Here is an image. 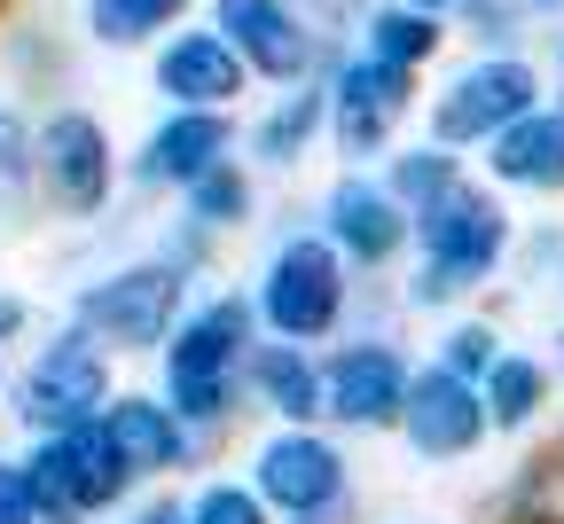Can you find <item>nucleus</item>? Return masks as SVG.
Wrapping results in <instances>:
<instances>
[{
    "label": "nucleus",
    "instance_id": "nucleus-1",
    "mask_svg": "<svg viewBox=\"0 0 564 524\" xmlns=\"http://www.w3.org/2000/svg\"><path fill=\"white\" fill-rule=\"evenodd\" d=\"M251 345H259V314H251V290L220 282V290H196L188 314L173 321V337L158 345V400L220 446L251 407H243V368H251Z\"/></svg>",
    "mask_w": 564,
    "mask_h": 524
},
{
    "label": "nucleus",
    "instance_id": "nucleus-31",
    "mask_svg": "<svg viewBox=\"0 0 564 524\" xmlns=\"http://www.w3.org/2000/svg\"><path fill=\"white\" fill-rule=\"evenodd\" d=\"M408 9H423V17H447V24H455L463 9H478V0H408Z\"/></svg>",
    "mask_w": 564,
    "mask_h": 524
},
{
    "label": "nucleus",
    "instance_id": "nucleus-9",
    "mask_svg": "<svg viewBox=\"0 0 564 524\" xmlns=\"http://www.w3.org/2000/svg\"><path fill=\"white\" fill-rule=\"evenodd\" d=\"M408 384H415V352L400 345V329H345L337 345H322V423L337 438L400 430Z\"/></svg>",
    "mask_w": 564,
    "mask_h": 524
},
{
    "label": "nucleus",
    "instance_id": "nucleus-26",
    "mask_svg": "<svg viewBox=\"0 0 564 524\" xmlns=\"http://www.w3.org/2000/svg\"><path fill=\"white\" fill-rule=\"evenodd\" d=\"M188 524H274V509L251 493V478H196L188 485Z\"/></svg>",
    "mask_w": 564,
    "mask_h": 524
},
{
    "label": "nucleus",
    "instance_id": "nucleus-20",
    "mask_svg": "<svg viewBox=\"0 0 564 524\" xmlns=\"http://www.w3.org/2000/svg\"><path fill=\"white\" fill-rule=\"evenodd\" d=\"M549 392H556V368H549L541 352H525V345H510V352L478 376V400H486L494 438H525V430L549 415Z\"/></svg>",
    "mask_w": 564,
    "mask_h": 524
},
{
    "label": "nucleus",
    "instance_id": "nucleus-16",
    "mask_svg": "<svg viewBox=\"0 0 564 524\" xmlns=\"http://www.w3.org/2000/svg\"><path fill=\"white\" fill-rule=\"evenodd\" d=\"M150 87L165 95V110H243L251 70L212 24H181L150 47Z\"/></svg>",
    "mask_w": 564,
    "mask_h": 524
},
{
    "label": "nucleus",
    "instance_id": "nucleus-29",
    "mask_svg": "<svg viewBox=\"0 0 564 524\" xmlns=\"http://www.w3.org/2000/svg\"><path fill=\"white\" fill-rule=\"evenodd\" d=\"M110 524H188V493L181 485H150V493H133Z\"/></svg>",
    "mask_w": 564,
    "mask_h": 524
},
{
    "label": "nucleus",
    "instance_id": "nucleus-3",
    "mask_svg": "<svg viewBox=\"0 0 564 524\" xmlns=\"http://www.w3.org/2000/svg\"><path fill=\"white\" fill-rule=\"evenodd\" d=\"M243 290H251L259 337H274V345H314V352H322V345H337V337L352 329L361 274L329 251L322 228H282Z\"/></svg>",
    "mask_w": 564,
    "mask_h": 524
},
{
    "label": "nucleus",
    "instance_id": "nucleus-34",
    "mask_svg": "<svg viewBox=\"0 0 564 524\" xmlns=\"http://www.w3.org/2000/svg\"><path fill=\"white\" fill-rule=\"evenodd\" d=\"M0 407H9V352H0Z\"/></svg>",
    "mask_w": 564,
    "mask_h": 524
},
{
    "label": "nucleus",
    "instance_id": "nucleus-8",
    "mask_svg": "<svg viewBox=\"0 0 564 524\" xmlns=\"http://www.w3.org/2000/svg\"><path fill=\"white\" fill-rule=\"evenodd\" d=\"M541 102H549L541 63L518 55V47H494V55H470V63L447 70V87L423 102V133L440 149H455V157H470V149H486L502 125H518Z\"/></svg>",
    "mask_w": 564,
    "mask_h": 524
},
{
    "label": "nucleus",
    "instance_id": "nucleus-18",
    "mask_svg": "<svg viewBox=\"0 0 564 524\" xmlns=\"http://www.w3.org/2000/svg\"><path fill=\"white\" fill-rule=\"evenodd\" d=\"M322 141H329V79H299V87H274L259 102V118L243 125V165L299 173Z\"/></svg>",
    "mask_w": 564,
    "mask_h": 524
},
{
    "label": "nucleus",
    "instance_id": "nucleus-23",
    "mask_svg": "<svg viewBox=\"0 0 564 524\" xmlns=\"http://www.w3.org/2000/svg\"><path fill=\"white\" fill-rule=\"evenodd\" d=\"M188 9L196 0H79L95 47H158L165 32L188 24Z\"/></svg>",
    "mask_w": 564,
    "mask_h": 524
},
{
    "label": "nucleus",
    "instance_id": "nucleus-2",
    "mask_svg": "<svg viewBox=\"0 0 564 524\" xmlns=\"http://www.w3.org/2000/svg\"><path fill=\"white\" fill-rule=\"evenodd\" d=\"M518 259V219L478 173L463 188H447L440 204L415 211V251H408V282H400V314H470V297L502 282V266Z\"/></svg>",
    "mask_w": 564,
    "mask_h": 524
},
{
    "label": "nucleus",
    "instance_id": "nucleus-13",
    "mask_svg": "<svg viewBox=\"0 0 564 524\" xmlns=\"http://www.w3.org/2000/svg\"><path fill=\"white\" fill-rule=\"evenodd\" d=\"M236 149H243L236 110H165L150 133H141V149L126 157V181H133L141 196H181V188H196L212 165H228Z\"/></svg>",
    "mask_w": 564,
    "mask_h": 524
},
{
    "label": "nucleus",
    "instance_id": "nucleus-17",
    "mask_svg": "<svg viewBox=\"0 0 564 524\" xmlns=\"http://www.w3.org/2000/svg\"><path fill=\"white\" fill-rule=\"evenodd\" d=\"M478 181L494 196H564V110L541 102L478 149Z\"/></svg>",
    "mask_w": 564,
    "mask_h": 524
},
{
    "label": "nucleus",
    "instance_id": "nucleus-25",
    "mask_svg": "<svg viewBox=\"0 0 564 524\" xmlns=\"http://www.w3.org/2000/svg\"><path fill=\"white\" fill-rule=\"evenodd\" d=\"M510 352V337H502V321H486V314H447L440 321V337H432V352L423 360H440L447 376H463V384H478L494 360Z\"/></svg>",
    "mask_w": 564,
    "mask_h": 524
},
{
    "label": "nucleus",
    "instance_id": "nucleus-24",
    "mask_svg": "<svg viewBox=\"0 0 564 524\" xmlns=\"http://www.w3.org/2000/svg\"><path fill=\"white\" fill-rule=\"evenodd\" d=\"M377 173H384V188L408 204V219H415L423 204H440L447 188H463V181H470V165L455 157V149H440L432 133H423V141H400V149H392V157H384Z\"/></svg>",
    "mask_w": 564,
    "mask_h": 524
},
{
    "label": "nucleus",
    "instance_id": "nucleus-5",
    "mask_svg": "<svg viewBox=\"0 0 564 524\" xmlns=\"http://www.w3.org/2000/svg\"><path fill=\"white\" fill-rule=\"evenodd\" d=\"M188 297H196V274H181L158 251H141V259H118V266L87 274L79 290L63 297V321H79L118 360H158V345L188 314Z\"/></svg>",
    "mask_w": 564,
    "mask_h": 524
},
{
    "label": "nucleus",
    "instance_id": "nucleus-4",
    "mask_svg": "<svg viewBox=\"0 0 564 524\" xmlns=\"http://www.w3.org/2000/svg\"><path fill=\"white\" fill-rule=\"evenodd\" d=\"M118 392V352L95 345L79 321H47V337H32V352L9 368V415L17 438H47L70 423H95Z\"/></svg>",
    "mask_w": 564,
    "mask_h": 524
},
{
    "label": "nucleus",
    "instance_id": "nucleus-28",
    "mask_svg": "<svg viewBox=\"0 0 564 524\" xmlns=\"http://www.w3.org/2000/svg\"><path fill=\"white\" fill-rule=\"evenodd\" d=\"M0 524H40L32 470H24V446H0Z\"/></svg>",
    "mask_w": 564,
    "mask_h": 524
},
{
    "label": "nucleus",
    "instance_id": "nucleus-30",
    "mask_svg": "<svg viewBox=\"0 0 564 524\" xmlns=\"http://www.w3.org/2000/svg\"><path fill=\"white\" fill-rule=\"evenodd\" d=\"M32 329H40V306H32L24 290H0V352H9V345H24Z\"/></svg>",
    "mask_w": 564,
    "mask_h": 524
},
{
    "label": "nucleus",
    "instance_id": "nucleus-21",
    "mask_svg": "<svg viewBox=\"0 0 564 524\" xmlns=\"http://www.w3.org/2000/svg\"><path fill=\"white\" fill-rule=\"evenodd\" d=\"M447 40H455L447 17H423V9H408V0H369V17L352 24V47L377 55V63H392V70H415V79L440 63Z\"/></svg>",
    "mask_w": 564,
    "mask_h": 524
},
{
    "label": "nucleus",
    "instance_id": "nucleus-6",
    "mask_svg": "<svg viewBox=\"0 0 564 524\" xmlns=\"http://www.w3.org/2000/svg\"><path fill=\"white\" fill-rule=\"evenodd\" d=\"M251 493L274 509V524H299V516H329L361 501V478H352V446L329 423H267L243 455Z\"/></svg>",
    "mask_w": 564,
    "mask_h": 524
},
{
    "label": "nucleus",
    "instance_id": "nucleus-19",
    "mask_svg": "<svg viewBox=\"0 0 564 524\" xmlns=\"http://www.w3.org/2000/svg\"><path fill=\"white\" fill-rule=\"evenodd\" d=\"M243 407L259 423H322V352L259 337L243 368Z\"/></svg>",
    "mask_w": 564,
    "mask_h": 524
},
{
    "label": "nucleus",
    "instance_id": "nucleus-10",
    "mask_svg": "<svg viewBox=\"0 0 564 524\" xmlns=\"http://www.w3.org/2000/svg\"><path fill=\"white\" fill-rule=\"evenodd\" d=\"M322 79H329V149L345 157V173H377L400 149V125L415 118V70H392L345 40Z\"/></svg>",
    "mask_w": 564,
    "mask_h": 524
},
{
    "label": "nucleus",
    "instance_id": "nucleus-22",
    "mask_svg": "<svg viewBox=\"0 0 564 524\" xmlns=\"http://www.w3.org/2000/svg\"><path fill=\"white\" fill-rule=\"evenodd\" d=\"M173 204H181L188 228H204L212 243H228V236H243L251 219H259V173L243 157H228V165H212L196 188H181Z\"/></svg>",
    "mask_w": 564,
    "mask_h": 524
},
{
    "label": "nucleus",
    "instance_id": "nucleus-14",
    "mask_svg": "<svg viewBox=\"0 0 564 524\" xmlns=\"http://www.w3.org/2000/svg\"><path fill=\"white\" fill-rule=\"evenodd\" d=\"M102 430L118 438V455H126V470H133L141 485H181V478H196L212 455H220V446L196 438L150 384H118L110 407H102Z\"/></svg>",
    "mask_w": 564,
    "mask_h": 524
},
{
    "label": "nucleus",
    "instance_id": "nucleus-32",
    "mask_svg": "<svg viewBox=\"0 0 564 524\" xmlns=\"http://www.w3.org/2000/svg\"><path fill=\"white\" fill-rule=\"evenodd\" d=\"M299 524H361V501H352V509H329V516H299Z\"/></svg>",
    "mask_w": 564,
    "mask_h": 524
},
{
    "label": "nucleus",
    "instance_id": "nucleus-33",
    "mask_svg": "<svg viewBox=\"0 0 564 524\" xmlns=\"http://www.w3.org/2000/svg\"><path fill=\"white\" fill-rule=\"evenodd\" d=\"M525 9H533V17H564V0H525Z\"/></svg>",
    "mask_w": 564,
    "mask_h": 524
},
{
    "label": "nucleus",
    "instance_id": "nucleus-11",
    "mask_svg": "<svg viewBox=\"0 0 564 524\" xmlns=\"http://www.w3.org/2000/svg\"><path fill=\"white\" fill-rule=\"evenodd\" d=\"M204 24L243 55V70H251L259 87L322 79L329 55H337V40L299 9V0H212V17H204Z\"/></svg>",
    "mask_w": 564,
    "mask_h": 524
},
{
    "label": "nucleus",
    "instance_id": "nucleus-12",
    "mask_svg": "<svg viewBox=\"0 0 564 524\" xmlns=\"http://www.w3.org/2000/svg\"><path fill=\"white\" fill-rule=\"evenodd\" d=\"M314 228L329 236V251L361 274V282L392 274V266L415 251V219H408V204L384 188V173H337V181L322 188V204H314Z\"/></svg>",
    "mask_w": 564,
    "mask_h": 524
},
{
    "label": "nucleus",
    "instance_id": "nucleus-35",
    "mask_svg": "<svg viewBox=\"0 0 564 524\" xmlns=\"http://www.w3.org/2000/svg\"><path fill=\"white\" fill-rule=\"evenodd\" d=\"M556 79H564V32H556ZM556 110H564V95H556Z\"/></svg>",
    "mask_w": 564,
    "mask_h": 524
},
{
    "label": "nucleus",
    "instance_id": "nucleus-7",
    "mask_svg": "<svg viewBox=\"0 0 564 524\" xmlns=\"http://www.w3.org/2000/svg\"><path fill=\"white\" fill-rule=\"evenodd\" d=\"M126 188V157L110 125L87 110V102H55L40 118V157H32V204L70 219V228H95V219L118 204Z\"/></svg>",
    "mask_w": 564,
    "mask_h": 524
},
{
    "label": "nucleus",
    "instance_id": "nucleus-27",
    "mask_svg": "<svg viewBox=\"0 0 564 524\" xmlns=\"http://www.w3.org/2000/svg\"><path fill=\"white\" fill-rule=\"evenodd\" d=\"M32 157H40V118H24L17 102H0V204L32 196Z\"/></svg>",
    "mask_w": 564,
    "mask_h": 524
},
{
    "label": "nucleus",
    "instance_id": "nucleus-15",
    "mask_svg": "<svg viewBox=\"0 0 564 524\" xmlns=\"http://www.w3.org/2000/svg\"><path fill=\"white\" fill-rule=\"evenodd\" d=\"M415 462H432V470H447V462H470L478 446L494 438V423H486V400H478V384H463V376H447L440 360H415V384H408V407H400V430H392Z\"/></svg>",
    "mask_w": 564,
    "mask_h": 524
}]
</instances>
